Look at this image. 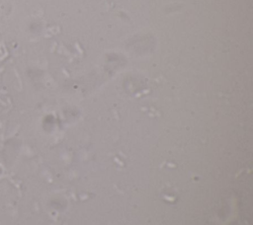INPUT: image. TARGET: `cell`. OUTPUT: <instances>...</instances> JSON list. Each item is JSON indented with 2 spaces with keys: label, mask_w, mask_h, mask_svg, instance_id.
<instances>
[{
  "label": "cell",
  "mask_w": 253,
  "mask_h": 225,
  "mask_svg": "<svg viewBox=\"0 0 253 225\" xmlns=\"http://www.w3.org/2000/svg\"><path fill=\"white\" fill-rule=\"evenodd\" d=\"M0 172H1V170H0Z\"/></svg>",
  "instance_id": "obj_1"
}]
</instances>
